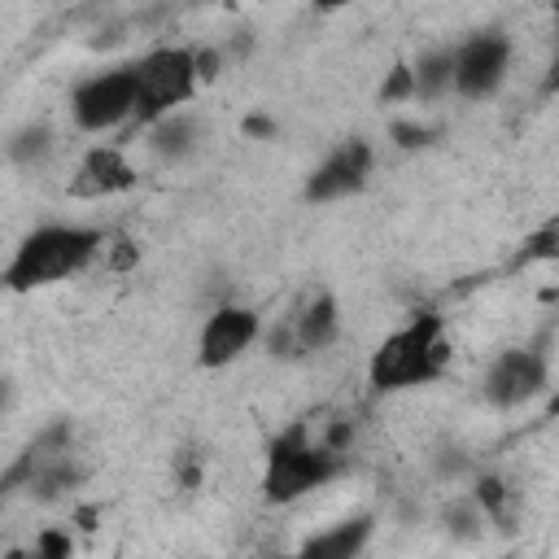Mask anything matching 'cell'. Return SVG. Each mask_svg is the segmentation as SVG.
Wrapping results in <instances>:
<instances>
[{"label":"cell","instance_id":"cell-24","mask_svg":"<svg viewBox=\"0 0 559 559\" xmlns=\"http://www.w3.org/2000/svg\"><path fill=\"white\" fill-rule=\"evenodd\" d=\"M266 559H293V555H266Z\"/></svg>","mask_w":559,"mask_h":559},{"label":"cell","instance_id":"cell-6","mask_svg":"<svg viewBox=\"0 0 559 559\" xmlns=\"http://www.w3.org/2000/svg\"><path fill=\"white\" fill-rule=\"evenodd\" d=\"M546 389H550V349H546V336H542L537 345L502 349V354L485 367V380H480L485 402L498 406V411L528 406V402L542 397Z\"/></svg>","mask_w":559,"mask_h":559},{"label":"cell","instance_id":"cell-15","mask_svg":"<svg viewBox=\"0 0 559 559\" xmlns=\"http://www.w3.org/2000/svg\"><path fill=\"white\" fill-rule=\"evenodd\" d=\"M52 148H57L52 127L31 122V127H22V131H17V135L4 144V157H9L13 166H22V170H39V166L52 157Z\"/></svg>","mask_w":559,"mask_h":559},{"label":"cell","instance_id":"cell-10","mask_svg":"<svg viewBox=\"0 0 559 559\" xmlns=\"http://www.w3.org/2000/svg\"><path fill=\"white\" fill-rule=\"evenodd\" d=\"M135 183H140V170L131 166V157L122 153V144H92L79 157L66 192L74 201H109V197L131 192Z\"/></svg>","mask_w":559,"mask_h":559},{"label":"cell","instance_id":"cell-21","mask_svg":"<svg viewBox=\"0 0 559 559\" xmlns=\"http://www.w3.org/2000/svg\"><path fill=\"white\" fill-rule=\"evenodd\" d=\"M197 480H201V459L183 450V454H179V485H183V489H197Z\"/></svg>","mask_w":559,"mask_h":559},{"label":"cell","instance_id":"cell-17","mask_svg":"<svg viewBox=\"0 0 559 559\" xmlns=\"http://www.w3.org/2000/svg\"><path fill=\"white\" fill-rule=\"evenodd\" d=\"M555 253H559V223L550 218L546 227H537V231L524 240V249H520L515 262H524V266H528V262H550Z\"/></svg>","mask_w":559,"mask_h":559},{"label":"cell","instance_id":"cell-20","mask_svg":"<svg viewBox=\"0 0 559 559\" xmlns=\"http://www.w3.org/2000/svg\"><path fill=\"white\" fill-rule=\"evenodd\" d=\"M100 258H105V266H109V271H127V266H135V262H140V245H131L127 236H105Z\"/></svg>","mask_w":559,"mask_h":559},{"label":"cell","instance_id":"cell-9","mask_svg":"<svg viewBox=\"0 0 559 559\" xmlns=\"http://www.w3.org/2000/svg\"><path fill=\"white\" fill-rule=\"evenodd\" d=\"M371 162H376V148L362 140V135H349L341 140L310 175H306V188L301 197L323 205V201H341V197H354L367 188V175H371Z\"/></svg>","mask_w":559,"mask_h":559},{"label":"cell","instance_id":"cell-16","mask_svg":"<svg viewBox=\"0 0 559 559\" xmlns=\"http://www.w3.org/2000/svg\"><path fill=\"white\" fill-rule=\"evenodd\" d=\"M4 559H74V537L61 533V528H39L35 542L9 550Z\"/></svg>","mask_w":559,"mask_h":559},{"label":"cell","instance_id":"cell-11","mask_svg":"<svg viewBox=\"0 0 559 559\" xmlns=\"http://www.w3.org/2000/svg\"><path fill=\"white\" fill-rule=\"evenodd\" d=\"M371 533H376V515L358 511V515H345V520H336V524L310 533V537L293 550V559H358V555L367 550Z\"/></svg>","mask_w":559,"mask_h":559},{"label":"cell","instance_id":"cell-13","mask_svg":"<svg viewBox=\"0 0 559 559\" xmlns=\"http://www.w3.org/2000/svg\"><path fill=\"white\" fill-rule=\"evenodd\" d=\"M144 144L162 157V162H183L197 144H201V127L188 109H175L166 118H157L153 127H144Z\"/></svg>","mask_w":559,"mask_h":559},{"label":"cell","instance_id":"cell-1","mask_svg":"<svg viewBox=\"0 0 559 559\" xmlns=\"http://www.w3.org/2000/svg\"><path fill=\"white\" fill-rule=\"evenodd\" d=\"M450 332L445 314L437 310H415L406 323H397L367 358V384L376 393H406L441 380L450 371Z\"/></svg>","mask_w":559,"mask_h":559},{"label":"cell","instance_id":"cell-14","mask_svg":"<svg viewBox=\"0 0 559 559\" xmlns=\"http://www.w3.org/2000/svg\"><path fill=\"white\" fill-rule=\"evenodd\" d=\"M415 79V96L419 100H437L454 87V48H428L419 52V61L411 66Z\"/></svg>","mask_w":559,"mask_h":559},{"label":"cell","instance_id":"cell-5","mask_svg":"<svg viewBox=\"0 0 559 559\" xmlns=\"http://www.w3.org/2000/svg\"><path fill=\"white\" fill-rule=\"evenodd\" d=\"M131 114H135V70H131V61L96 70L70 92V118L87 135L122 131V127H131Z\"/></svg>","mask_w":559,"mask_h":559},{"label":"cell","instance_id":"cell-2","mask_svg":"<svg viewBox=\"0 0 559 559\" xmlns=\"http://www.w3.org/2000/svg\"><path fill=\"white\" fill-rule=\"evenodd\" d=\"M105 249V231L100 227H87V223H44L35 231H26L4 271H0V284L9 293H35V288H48V284H61L70 275H83Z\"/></svg>","mask_w":559,"mask_h":559},{"label":"cell","instance_id":"cell-19","mask_svg":"<svg viewBox=\"0 0 559 559\" xmlns=\"http://www.w3.org/2000/svg\"><path fill=\"white\" fill-rule=\"evenodd\" d=\"M380 100H384V105L415 100V79H411V66H393V70H389V79L380 83Z\"/></svg>","mask_w":559,"mask_h":559},{"label":"cell","instance_id":"cell-18","mask_svg":"<svg viewBox=\"0 0 559 559\" xmlns=\"http://www.w3.org/2000/svg\"><path fill=\"white\" fill-rule=\"evenodd\" d=\"M389 140H393L402 153H415V148H428V144L437 140V127H428V122H411V118H397V122L389 127Z\"/></svg>","mask_w":559,"mask_h":559},{"label":"cell","instance_id":"cell-23","mask_svg":"<svg viewBox=\"0 0 559 559\" xmlns=\"http://www.w3.org/2000/svg\"><path fill=\"white\" fill-rule=\"evenodd\" d=\"M9 402H13V384L9 376H0V411H9Z\"/></svg>","mask_w":559,"mask_h":559},{"label":"cell","instance_id":"cell-8","mask_svg":"<svg viewBox=\"0 0 559 559\" xmlns=\"http://www.w3.org/2000/svg\"><path fill=\"white\" fill-rule=\"evenodd\" d=\"M262 336V314L253 306L240 301H223L205 314L201 336H197V362L201 367H227L236 362L245 349H253V341Z\"/></svg>","mask_w":559,"mask_h":559},{"label":"cell","instance_id":"cell-7","mask_svg":"<svg viewBox=\"0 0 559 559\" xmlns=\"http://www.w3.org/2000/svg\"><path fill=\"white\" fill-rule=\"evenodd\" d=\"M511 70V39L502 31H476L454 44V87L467 100H485L507 83Z\"/></svg>","mask_w":559,"mask_h":559},{"label":"cell","instance_id":"cell-4","mask_svg":"<svg viewBox=\"0 0 559 559\" xmlns=\"http://www.w3.org/2000/svg\"><path fill=\"white\" fill-rule=\"evenodd\" d=\"M135 70V114H131V127L127 131H144L153 127L157 118L183 109L197 92V61H192V48H148L144 57L131 61Z\"/></svg>","mask_w":559,"mask_h":559},{"label":"cell","instance_id":"cell-22","mask_svg":"<svg viewBox=\"0 0 559 559\" xmlns=\"http://www.w3.org/2000/svg\"><path fill=\"white\" fill-rule=\"evenodd\" d=\"M245 135H258V140H271V135H280V127H275L271 118H262V114H249V118H245Z\"/></svg>","mask_w":559,"mask_h":559},{"label":"cell","instance_id":"cell-3","mask_svg":"<svg viewBox=\"0 0 559 559\" xmlns=\"http://www.w3.org/2000/svg\"><path fill=\"white\" fill-rule=\"evenodd\" d=\"M345 467H349V459L345 454H332L328 445H319L310 419H293L266 445L262 493H266V502H297V498L332 485Z\"/></svg>","mask_w":559,"mask_h":559},{"label":"cell","instance_id":"cell-12","mask_svg":"<svg viewBox=\"0 0 559 559\" xmlns=\"http://www.w3.org/2000/svg\"><path fill=\"white\" fill-rule=\"evenodd\" d=\"M284 328L293 336V354H319L341 336V306L332 293H314L297 314L284 319Z\"/></svg>","mask_w":559,"mask_h":559}]
</instances>
